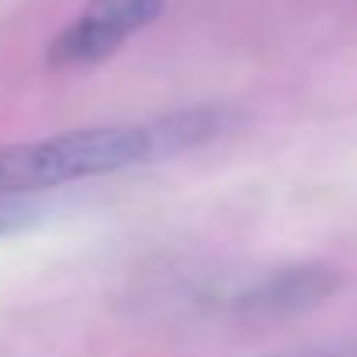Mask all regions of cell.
<instances>
[{
  "instance_id": "1",
  "label": "cell",
  "mask_w": 357,
  "mask_h": 357,
  "mask_svg": "<svg viewBox=\"0 0 357 357\" xmlns=\"http://www.w3.org/2000/svg\"><path fill=\"white\" fill-rule=\"evenodd\" d=\"M228 105H186L147 119L67 130L43 140L0 147V193H43L95 175L168 161L207 147L235 130Z\"/></svg>"
},
{
  "instance_id": "2",
  "label": "cell",
  "mask_w": 357,
  "mask_h": 357,
  "mask_svg": "<svg viewBox=\"0 0 357 357\" xmlns=\"http://www.w3.org/2000/svg\"><path fill=\"white\" fill-rule=\"evenodd\" d=\"M343 287V273L329 263H291L249 273L228 287H211L200 305L231 319H284L329 301Z\"/></svg>"
},
{
  "instance_id": "3",
  "label": "cell",
  "mask_w": 357,
  "mask_h": 357,
  "mask_svg": "<svg viewBox=\"0 0 357 357\" xmlns=\"http://www.w3.org/2000/svg\"><path fill=\"white\" fill-rule=\"evenodd\" d=\"M165 0H88L84 11L50 43L46 60L56 70L95 67L123 50L137 32L154 25Z\"/></svg>"
},
{
  "instance_id": "4",
  "label": "cell",
  "mask_w": 357,
  "mask_h": 357,
  "mask_svg": "<svg viewBox=\"0 0 357 357\" xmlns=\"http://www.w3.org/2000/svg\"><path fill=\"white\" fill-rule=\"evenodd\" d=\"M46 214L39 193H0V235L22 231Z\"/></svg>"
},
{
  "instance_id": "5",
  "label": "cell",
  "mask_w": 357,
  "mask_h": 357,
  "mask_svg": "<svg viewBox=\"0 0 357 357\" xmlns=\"http://www.w3.org/2000/svg\"><path fill=\"white\" fill-rule=\"evenodd\" d=\"M270 357H357V340H340V343L301 347V350H287V354H270Z\"/></svg>"
}]
</instances>
